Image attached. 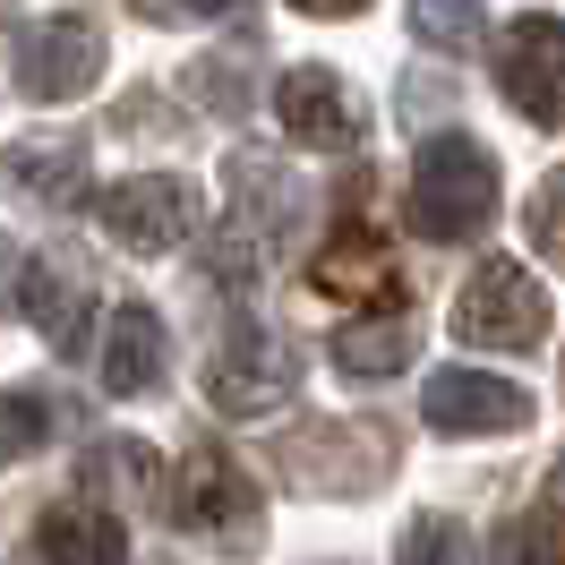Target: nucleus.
Returning <instances> with one entry per match:
<instances>
[{
	"label": "nucleus",
	"instance_id": "nucleus-1",
	"mask_svg": "<svg viewBox=\"0 0 565 565\" xmlns=\"http://www.w3.org/2000/svg\"><path fill=\"white\" fill-rule=\"evenodd\" d=\"M403 214H412V232H420V241H471V232L497 214V154L480 138H462V129L420 138Z\"/></svg>",
	"mask_w": 565,
	"mask_h": 565
},
{
	"label": "nucleus",
	"instance_id": "nucleus-6",
	"mask_svg": "<svg viewBox=\"0 0 565 565\" xmlns=\"http://www.w3.org/2000/svg\"><path fill=\"white\" fill-rule=\"evenodd\" d=\"M95 77H104V26H95V18H70V9L35 18V35L18 52V86H26L35 104H70Z\"/></svg>",
	"mask_w": 565,
	"mask_h": 565
},
{
	"label": "nucleus",
	"instance_id": "nucleus-20",
	"mask_svg": "<svg viewBox=\"0 0 565 565\" xmlns=\"http://www.w3.org/2000/svg\"><path fill=\"white\" fill-rule=\"evenodd\" d=\"M523 232H531V248H540L548 266H565V172H548L540 189H531V206H523Z\"/></svg>",
	"mask_w": 565,
	"mask_h": 565
},
{
	"label": "nucleus",
	"instance_id": "nucleus-4",
	"mask_svg": "<svg viewBox=\"0 0 565 565\" xmlns=\"http://www.w3.org/2000/svg\"><path fill=\"white\" fill-rule=\"evenodd\" d=\"M497 86H505V104L523 111L531 129H557V120H565V18H548V9L505 18Z\"/></svg>",
	"mask_w": 565,
	"mask_h": 565
},
{
	"label": "nucleus",
	"instance_id": "nucleus-16",
	"mask_svg": "<svg viewBox=\"0 0 565 565\" xmlns=\"http://www.w3.org/2000/svg\"><path fill=\"white\" fill-rule=\"evenodd\" d=\"M412 352H420V334H412V318H352L343 334H334V369L343 377H394V369H412Z\"/></svg>",
	"mask_w": 565,
	"mask_h": 565
},
{
	"label": "nucleus",
	"instance_id": "nucleus-8",
	"mask_svg": "<svg viewBox=\"0 0 565 565\" xmlns=\"http://www.w3.org/2000/svg\"><path fill=\"white\" fill-rule=\"evenodd\" d=\"M420 420L437 437H505V428L531 420V394L505 386V377H480V369H437L420 394Z\"/></svg>",
	"mask_w": 565,
	"mask_h": 565
},
{
	"label": "nucleus",
	"instance_id": "nucleus-17",
	"mask_svg": "<svg viewBox=\"0 0 565 565\" xmlns=\"http://www.w3.org/2000/svg\"><path fill=\"white\" fill-rule=\"evenodd\" d=\"M61 428V412L43 403L35 386H18V394H0V462H18V455H35L43 437Z\"/></svg>",
	"mask_w": 565,
	"mask_h": 565
},
{
	"label": "nucleus",
	"instance_id": "nucleus-14",
	"mask_svg": "<svg viewBox=\"0 0 565 565\" xmlns=\"http://www.w3.org/2000/svg\"><path fill=\"white\" fill-rule=\"evenodd\" d=\"M0 180L18 189V198H35V206H77V189H86V146L77 138H26L0 154Z\"/></svg>",
	"mask_w": 565,
	"mask_h": 565
},
{
	"label": "nucleus",
	"instance_id": "nucleus-22",
	"mask_svg": "<svg viewBox=\"0 0 565 565\" xmlns=\"http://www.w3.org/2000/svg\"><path fill=\"white\" fill-rule=\"evenodd\" d=\"M557 471H565V462H557Z\"/></svg>",
	"mask_w": 565,
	"mask_h": 565
},
{
	"label": "nucleus",
	"instance_id": "nucleus-2",
	"mask_svg": "<svg viewBox=\"0 0 565 565\" xmlns=\"http://www.w3.org/2000/svg\"><path fill=\"white\" fill-rule=\"evenodd\" d=\"M172 514L189 531H206L214 548H257V523H266V489L248 480L223 446H189L172 471Z\"/></svg>",
	"mask_w": 565,
	"mask_h": 565
},
{
	"label": "nucleus",
	"instance_id": "nucleus-5",
	"mask_svg": "<svg viewBox=\"0 0 565 565\" xmlns=\"http://www.w3.org/2000/svg\"><path fill=\"white\" fill-rule=\"evenodd\" d=\"M291 386H300V360L282 352L266 326H241V334L206 360V403L232 412V420H266L275 403H291Z\"/></svg>",
	"mask_w": 565,
	"mask_h": 565
},
{
	"label": "nucleus",
	"instance_id": "nucleus-10",
	"mask_svg": "<svg viewBox=\"0 0 565 565\" xmlns=\"http://www.w3.org/2000/svg\"><path fill=\"white\" fill-rule=\"evenodd\" d=\"M18 309L35 318V334H43V343L77 352V343H86V318H95V291H86V266H77L70 248H43L35 266H26V291H18Z\"/></svg>",
	"mask_w": 565,
	"mask_h": 565
},
{
	"label": "nucleus",
	"instance_id": "nucleus-18",
	"mask_svg": "<svg viewBox=\"0 0 565 565\" xmlns=\"http://www.w3.org/2000/svg\"><path fill=\"white\" fill-rule=\"evenodd\" d=\"M146 480H154V446H138V437H104L86 455V497L95 489H146Z\"/></svg>",
	"mask_w": 565,
	"mask_h": 565
},
{
	"label": "nucleus",
	"instance_id": "nucleus-3",
	"mask_svg": "<svg viewBox=\"0 0 565 565\" xmlns=\"http://www.w3.org/2000/svg\"><path fill=\"white\" fill-rule=\"evenodd\" d=\"M455 334H462V343H480V352H540V343H548V291L531 282V266L489 257L480 275L462 282Z\"/></svg>",
	"mask_w": 565,
	"mask_h": 565
},
{
	"label": "nucleus",
	"instance_id": "nucleus-12",
	"mask_svg": "<svg viewBox=\"0 0 565 565\" xmlns=\"http://www.w3.org/2000/svg\"><path fill=\"white\" fill-rule=\"evenodd\" d=\"M326 291V300H403V275H394V248L377 241V232H360V223H343L334 241H326L318 275H309Z\"/></svg>",
	"mask_w": 565,
	"mask_h": 565
},
{
	"label": "nucleus",
	"instance_id": "nucleus-7",
	"mask_svg": "<svg viewBox=\"0 0 565 565\" xmlns=\"http://www.w3.org/2000/svg\"><path fill=\"white\" fill-rule=\"evenodd\" d=\"M104 232L138 257H172L189 232H198V189L172 172H146V180H120L104 198Z\"/></svg>",
	"mask_w": 565,
	"mask_h": 565
},
{
	"label": "nucleus",
	"instance_id": "nucleus-11",
	"mask_svg": "<svg viewBox=\"0 0 565 565\" xmlns=\"http://www.w3.org/2000/svg\"><path fill=\"white\" fill-rule=\"evenodd\" d=\"M386 462H394V437L377 420L291 437V471H309V480H326V489H369V480H386Z\"/></svg>",
	"mask_w": 565,
	"mask_h": 565
},
{
	"label": "nucleus",
	"instance_id": "nucleus-13",
	"mask_svg": "<svg viewBox=\"0 0 565 565\" xmlns=\"http://www.w3.org/2000/svg\"><path fill=\"white\" fill-rule=\"evenodd\" d=\"M35 548H43V565H129V540H120V523L95 497H61L35 523Z\"/></svg>",
	"mask_w": 565,
	"mask_h": 565
},
{
	"label": "nucleus",
	"instance_id": "nucleus-9",
	"mask_svg": "<svg viewBox=\"0 0 565 565\" xmlns=\"http://www.w3.org/2000/svg\"><path fill=\"white\" fill-rule=\"evenodd\" d=\"M275 120L300 146H318V154H343V146L360 138V104L343 95V77L318 70V61H300V70L275 77Z\"/></svg>",
	"mask_w": 565,
	"mask_h": 565
},
{
	"label": "nucleus",
	"instance_id": "nucleus-19",
	"mask_svg": "<svg viewBox=\"0 0 565 565\" xmlns=\"http://www.w3.org/2000/svg\"><path fill=\"white\" fill-rule=\"evenodd\" d=\"M394 565H462V523L455 514H420L394 540Z\"/></svg>",
	"mask_w": 565,
	"mask_h": 565
},
{
	"label": "nucleus",
	"instance_id": "nucleus-15",
	"mask_svg": "<svg viewBox=\"0 0 565 565\" xmlns=\"http://www.w3.org/2000/svg\"><path fill=\"white\" fill-rule=\"evenodd\" d=\"M104 386L111 394H146L163 386V318L154 309H111V334H104Z\"/></svg>",
	"mask_w": 565,
	"mask_h": 565
},
{
	"label": "nucleus",
	"instance_id": "nucleus-21",
	"mask_svg": "<svg viewBox=\"0 0 565 565\" xmlns=\"http://www.w3.org/2000/svg\"><path fill=\"white\" fill-rule=\"evenodd\" d=\"M412 35H428V43H462V35H480V9H412Z\"/></svg>",
	"mask_w": 565,
	"mask_h": 565
}]
</instances>
